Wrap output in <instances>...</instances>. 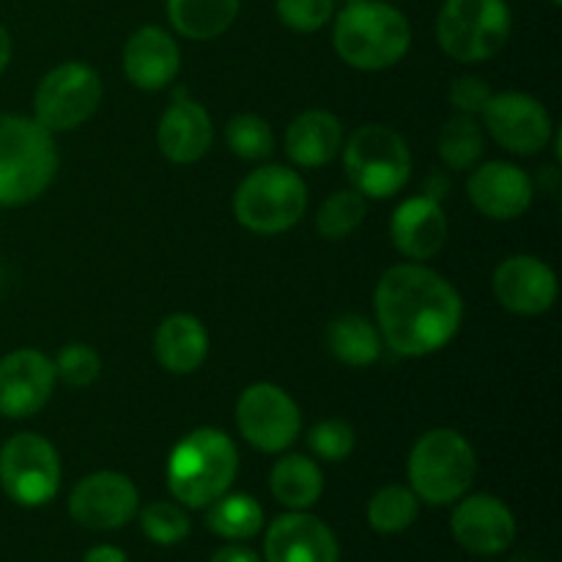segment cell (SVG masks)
<instances>
[{
	"instance_id": "41",
	"label": "cell",
	"mask_w": 562,
	"mask_h": 562,
	"mask_svg": "<svg viewBox=\"0 0 562 562\" xmlns=\"http://www.w3.org/2000/svg\"><path fill=\"white\" fill-rule=\"evenodd\" d=\"M549 3H552V5H562V0H549Z\"/></svg>"
},
{
	"instance_id": "9",
	"label": "cell",
	"mask_w": 562,
	"mask_h": 562,
	"mask_svg": "<svg viewBox=\"0 0 562 562\" xmlns=\"http://www.w3.org/2000/svg\"><path fill=\"white\" fill-rule=\"evenodd\" d=\"M102 80L82 60H66L49 69L33 93V119L53 135L86 124L102 104Z\"/></svg>"
},
{
	"instance_id": "25",
	"label": "cell",
	"mask_w": 562,
	"mask_h": 562,
	"mask_svg": "<svg viewBox=\"0 0 562 562\" xmlns=\"http://www.w3.org/2000/svg\"><path fill=\"white\" fill-rule=\"evenodd\" d=\"M241 0H165L170 27L190 42H212L228 33Z\"/></svg>"
},
{
	"instance_id": "37",
	"label": "cell",
	"mask_w": 562,
	"mask_h": 562,
	"mask_svg": "<svg viewBox=\"0 0 562 562\" xmlns=\"http://www.w3.org/2000/svg\"><path fill=\"white\" fill-rule=\"evenodd\" d=\"M209 562H263V558L252 549L241 547V543H228V547L217 549Z\"/></svg>"
},
{
	"instance_id": "22",
	"label": "cell",
	"mask_w": 562,
	"mask_h": 562,
	"mask_svg": "<svg viewBox=\"0 0 562 562\" xmlns=\"http://www.w3.org/2000/svg\"><path fill=\"white\" fill-rule=\"evenodd\" d=\"M344 148V124L329 110H305L285 130V154L296 168H322Z\"/></svg>"
},
{
	"instance_id": "2",
	"label": "cell",
	"mask_w": 562,
	"mask_h": 562,
	"mask_svg": "<svg viewBox=\"0 0 562 562\" xmlns=\"http://www.w3.org/2000/svg\"><path fill=\"white\" fill-rule=\"evenodd\" d=\"M333 20V47L351 69H390L401 64L412 47L409 20L387 0H355Z\"/></svg>"
},
{
	"instance_id": "23",
	"label": "cell",
	"mask_w": 562,
	"mask_h": 562,
	"mask_svg": "<svg viewBox=\"0 0 562 562\" xmlns=\"http://www.w3.org/2000/svg\"><path fill=\"white\" fill-rule=\"evenodd\" d=\"M154 355L159 368L176 376L195 373L209 357V333L192 313H170L154 335Z\"/></svg>"
},
{
	"instance_id": "31",
	"label": "cell",
	"mask_w": 562,
	"mask_h": 562,
	"mask_svg": "<svg viewBox=\"0 0 562 562\" xmlns=\"http://www.w3.org/2000/svg\"><path fill=\"white\" fill-rule=\"evenodd\" d=\"M225 143L245 162H261L274 151V132L261 115L239 113L225 126Z\"/></svg>"
},
{
	"instance_id": "34",
	"label": "cell",
	"mask_w": 562,
	"mask_h": 562,
	"mask_svg": "<svg viewBox=\"0 0 562 562\" xmlns=\"http://www.w3.org/2000/svg\"><path fill=\"white\" fill-rule=\"evenodd\" d=\"M355 428L346 420H322L311 428L307 434V448L313 450V456L322 461H329V464H338V461H346L351 453H355Z\"/></svg>"
},
{
	"instance_id": "12",
	"label": "cell",
	"mask_w": 562,
	"mask_h": 562,
	"mask_svg": "<svg viewBox=\"0 0 562 562\" xmlns=\"http://www.w3.org/2000/svg\"><path fill=\"white\" fill-rule=\"evenodd\" d=\"M481 115L488 135L505 151L519 154V157H532V154L543 151L554 135L552 115L530 93H492V99H488Z\"/></svg>"
},
{
	"instance_id": "35",
	"label": "cell",
	"mask_w": 562,
	"mask_h": 562,
	"mask_svg": "<svg viewBox=\"0 0 562 562\" xmlns=\"http://www.w3.org/2000/svg\"><path fill=\"white\" fill-rule=\"evenodd\" d=\"M278 20L296 33H316L335 16V0H274Z\"/></svg>"
},
{
	"instance_id": "26",
	"label": "cell",
	"mask_w": 562,
	"mask_h": 562,
	"mask_svg": "<svg viewBox=\"0 0 562 562\" xmlns=\"http://www.w3.org/2000/svg\"><path fill=\"white\" fill-rule=\"evenodd\" d=\"M327 346L338 362L349 368H371L379 362L384 340L379 327H373L360 313H344L327 329Z\"/></svg>"
},
{
	"instance_id": "16",
	"label": "cell",
	"mask_w": 562,
	"mask_h": 562,
	"mask_svg": "<svg viewBox=\"0 0 562 562\" xmlns=\"http://www.w3.org/2000/svg\"><path fill=\"white\" fill-rule=\"evenodd\" d=\"M494 296L516 316H541L558 302V274L536 256H510L494 269Z\"/></svg>"
},
{
	"instance_id": "24",
	"label": "cell",
	"mask_w": 562,
	"mask_h": 562,
	"mask_svg": "<svg viewBox=\"0 0 562 562\" xmlns=\"http://www.w3.org/2000/svg\"><path fill=\"white\" fill-rule=\"evenodd\" d=\"M269 492L283 508L307 510L322 499L324 472L316 459L300 453H285L274 461L269 472Z\"/></svg>"
},
{
	"instance_id": "27",
	"label": "cell",
	"mask_w": 562,
	"mask_h": 562,
	"mask_svg": "<svg viewBox=\"0 0 562 562\" xmlns=\"http://www.w3.org/2000/svg\"><path fill=\"white\" fill-rule=\"evenodd\" d=\"M206 508L209 530L231 543L250 541L263 530V508L250 494L225 492L223 497H217Z\"/></svg>"
},
{
	"instance_id": "36",
	"label": "cell",
	"mask_w": 562,
	"mask_h": 562,
	"mask_svg": "<svg viewBox=\"0 0 562 562\" xmlns=\"http://www.w3.org/2000/svg\"><path fill=\"white\" fill-rule=\"evenodd\" d=\"M492 93L494 91L488 88L486 80L464 75L459 77V80H453V86H450L448 91V99L461 115H481L483 108L488 104V99H492Z\"/></svg>"
},
{
	"instance_id": "5",
	"label": "cell",
	"mask_w": 562,
	"mask_h": 562,
	"mask_svg": "<svg viewBox=\"0 0 562 562\" xmlns=\"http://www.w3.org/2000/svg\"><path fill=\"white\" fill-rule=\"evenodd\" d=\"M409 488L420 503L453 505L470 494L477 475L475 448L464 434L453 428H434L426 431L412 448L406 461Z\"/></svg>"
},
{
	"instance_id": "7",
	"label": "cell",
	"mask_w": 562,
	"mask_h": 562,
	"mask_svg": "<svg viewBox=\"0 0 562 562\" xmlns=\"http://www.w3.org/2000/svg\"><path fill=\"white\" fill-rule=\"evenodd\" d=\"M307 209V184L285 165L256 168L234 195V214L241 228L258 236H278L294 228Z\"/></svg>"
},
{
	"instance_id": "40",
	"label": "cell",
	"mask_w": 562,
	"mask_h": 562,
	"mask_svg": "<svg viewBox=\"0 0 562 562\" xmlns=\"http://www.w3.org/2000/svg\"><path fill=\"white\" fill-rule=\"evenodd\" d=\"M335 3H344L346 5V3H355V0H335Z\"/></svg>"
},
{
	"instance_id": "4",
	"label": "cell",
	"mask_w": 562,
	"mask_h": 562,
	"mask_svg": "<svg viewBox=\"0 0 562 562\" xmlns=\"http://www.w3.org/2000/svg\"><path fill=\"white\" fill-rule=\"evenodd\" d=\"M55 173L58 148L53 132L27 115L0 113V209L42 198Z\"/></svg>"
},
{
	"instance_id": "20",
	"label": "cell",
	"mask_w": 562,
	"mask_h": 562,
	"mask_svg": "<svg viewBox=\"0 0 562 562\" xmlns=\"http://www.w3.org/2000/svg\"><path fill=\"white\" fill-rule=\"evenodd\" d=\"M448 214L442 203L428 195L406 198L390 220V239L395 250L409 261H428L437 256L448 241Z\"/></svg>"
},
{
	"instance_id": "32",
	"label": "cell",
	"mask_w": 562,
	"mask_h": 562,
	"mask_svg": "<svg viewBox=\"0 0 562 562\" xmlns=\"http://www.w3.org/2000/svg\"><path fill=\"white\" fill-rule=\"evenodd\" d=\"M137 516H140L143 536H146L148 541L159 543V547H176V543L184 541L192 530L184 505L165 503V499L148 503L146 508L137 510Z\"/></svg>"
},
{
	"instance_id": "17",
	"label": "cell",
	"mask_w": 562,
	"mask_h": 562,
	"mask_svg": "<svg viewBox=\"0 0 562 562\" xmlns=\"http://www.w3.org/2000/svg\"><path fill=\"white\" fill-rule=\"evenodd\" d=\"M335 532L307 510H289L269 525L263 538V562H338Z\"/></svg>"
},
{
	"instance_id": "39",
	"label": "cell",
	"mask_w": 562,
	"mask_h": 562,
	"mask_svg": "<svg viewBox=\"0 0 562 562\" xmlns=\"http://www.w3.org/2000/svg\"><path fill=\"white\" fill-rule=\"evenodd\" d=\"M11 60V36L3 25H0V71H5Z\"/></svg>"
},
{
	"instance_id": "18",
	"label": "cell",
	"mask_w": 562,
	"mask_h": 562,
	"mask_svg": "<svg viewBox=\"0 0 562 562\" xmlns=\"http://www.w3.org/2000/svg\"><path fill=\"white\" fill-rule=\"evenodd\" d=\"M467 195L483 217L508 223V220L521 217L532 206L536 184L519 165L486 162L470 176Z\"/></svg>"
},
{
	"instance_id": "6",
	"label": "cell",
	"mask_w": 562,
	"mask_h": 562,
	"mask_svg": "<svg viewBox=\"0 0 562 562\" xmlns=\"http://www.w3.org/2000/svg\"><path fill=\"white\" fill-rule=\"evenodd\" d=\"M344 170L362 198H393L409 184L412 151L404 137L384 124L357 126L344 143Z\"/></svg>"
},
{
	"instance_id": "3",
	"label": "cell",
	"mask_w": 562,
	"mask_h": 562,
	"mask_svg": "<svg viewBox=\"0 0 562 562\" xmlns=\"http://www.w3.org/2000/svg\"><path fill=\"white\" fill-rule=\"evenodd\" d=\"M239 472V450L234 439L212 426L195 428L173 445L168 456V488L184 508H206L231 492Z\"/></svg>"
},
{
	"instance_id": "28",
	"label": "cell",
	"mask_w": 562,
	"mask_h": 562,
	"mask_svg": "<svg viewBox=\"0 0 562 562\" xmlns=\"http://www.w3.org/2000/svg\"><path fill=\"white\" fill-rule=\"evenodd\" d=\"M417 514H420V499L409 486H401V483L382 486L368 503V525L379 536H398L409 530L417 521Z\"/></svg>"
},
{
	"instance_id": "11",
	"label": "cell",
	"mask_w": 562,
	"mask_h": 562,
	"mask_svg": "<svg viewBox=\"0 0 562 562\" xmlns=\"http://www.w3.org/2000/svg\"><path fill=\"white\" fill-rule=\"evenodd\" d=\"M239 434L261 453H283L302 431L296 401L272 382H256L241 390L236 401Z\"/></svg>"
},
{
	"instance_id": "15",
	"label": "cell",
	"mask_w": 562,
	"mask_h": 562,
	"mask_svg": "<svg viewBox=\"0 0 562 562\" xmlns=\"http://www.w3.org/2000/svg\"><path fill=\"white\" fill-rule=\"evenodd\" d=\"M55 366L44 351L16 349L0 360V415L25 420L42 412L53 395Z\"/></svg>"
},
{
	"instance_id": "8",
	"label": "cell",
	"mask_w": 562,
	"mask_h": 562,
	"mask_svg": "<svg viewBox=\"0 0 562 562\" xmlns=\"http://www.w3.org/2000/svg\"><path fill=\"white\" fill-rule=\"evenodd\" d=\"M514 14L508 0H445L437 14V42L459 64H483L508 44Z\"/></svg>"
},
{
	"instance_id": "1",
	"label": "cell",
	"mask_w": 562,
	"mask_h": 562,
	"mask_svg": "<svg viewBox=\"0 0 562 562\" xmlns=\"http://www.w3.org/2000/svg\"><path fill=\"white\" fill-rule=\"evenodd\" d=\"M379 335L401 357H428L459 335L464 302L456 285L426 263H395L373 294Z\"/></svg>"
},
{
	"instance_id": "21",
	"label": "cell",
	"mask_w": 562,
	"mask_h": 562,
	"mask_svg": "<svg viewBox=\"0 0 562 562\" xmlns=\"http://www.w3.org/2000/svg\"><path fill=\"white\" fill-rule=\"evenodd\" d=\"M212 140L214 126L206 108L179 93L157 126V146L162 157L176 165H192L206 157Z\"/></svg>"
},
{
	"instance_id": "13",
	"label": "cell",
	"mask_w": 562,
	"mask_h": 562,
	"mask_svg": "<svg viewBox=\"0 0 562 562\" xmlns=\"http://www.w3.org/2000/svg\"><path fill=\"white\" fill-rule=\"evenodd\" d=\"M140 510V494L124 472L102 470L82 477L69 494V516L91 532L121 530Z\"/></svg>"
},
{
	"instance_id": "38",
	"label": "cell",
	"mask_w": 562,
	"mask_h": 562,
	"mask_svg": "<svg viewBox=\"0 0 562 562\" xmlns=\"http://www.w3.org/2000/svg\"><path fill=\"white\" fill-rule=\"evenodd\" d=\"M82 562H130V560H126L124 549L110 547V543H102V547L88 549L86 558H82Z\"/></svg>"
},
{
	"instance_id": "33",
	"label": "cell",
	"mask_w": 562,
	"mask_h": 562,
	"mask_svg": "<svg viewBox=\"0 0 562 562\" xmlns=\"http://www.w3.org/2000/svg\"><path fill=\"white\" fill-rule=\"evenodd\" d=\"M55 376L66 384V387L86 390L102 376V357L97 355V349H91L88 344H69L58 351V357L53 360Z\"/></svg>"
},
{
	"instance_id": "29",
	"label": "cell",
	"mask_w": 562,
	"mask_h": 562,
	"mask_svg": "<svg viewBox=\"0 0 562 562\" xmlns=\"http://www.w3.org/2000/svg\"><path fill=\"white\" fill-rule=\"evenodd\" d=\"M486 151V137L475 115H453L439 132V157L445 168L470 170Z\"/></svg>"
},
{
	"instance_id": "14",
	"label": "cell",
	"mask_w": 562,
	"mask_h": 562,
	"mask_svg": "<svg viewBox=\"0 0 562 562\" xmlns=\"http://www.w3.org/2000/svg\"><path fill=\"white\" fill-rule=\"evenodd\" d=\"M450 532L464 552L497 558L516 541V516L492 494H464L450 516Z\"/></svg>"
},
{
	"instance_id": "10",
	"label": "cell",
	"mask_w": 562,
	"mask_h": 562,
	"mask_svg": "<svg viewBox=\"0 0 562 562\" xmlns=\"http://www.w3.org/2000/svg\"><path fill=\"white\" fill-rule=\"evenodd\" d=\"M0 486L22 508L53 503L60 488V456L55 445L33 431L5 439L0 448Z\"/></svg>"
},
{
	"instance_id": "19",
	"label": "cell",
	"mask_w": 562,
	"mask_h": 562,
	"mask_svg": "<svg viewBox=\"0 0 562 562\" xmlns=\"http://www.w3.org/2000/svg\"><path fill=\"white\" fill-rule=\"evenodd\" d=\"M126 80L140 91H162L181 69V49L176 38L159 25H143L124 44Z\"/></svg>"
},
{
	"instance_id": "30",
	"label": "cell",
	"mask_w": 562,
	"mask_h": 562,
	"mask_svg": "<svg viewBox=\"0 0 562 562\" xmlns=\"http://www.w3.org/2000/svg\"><path fill=\"white\" fill-rule=\"evenodd\" d=\"M368 203L360 192L351 187V190H338L322 203L316 214V228L324 239L340 241L346 236L355 234L362 223H366Z\"/></svg>"
}]
</instances>
